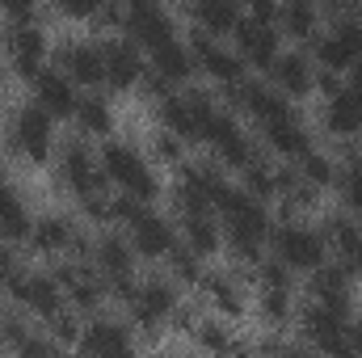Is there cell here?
Wrapping results in <instances>:
<instances>
[{
  "mask_svg": "<svg viewBox=\"0 0 362 358\" xmlns=\"http://www.w3.org/2000/svg\"><path fill=\"white\" fill-rule=\"evenodd\" d=\"M274 85L282 93H291V97L308 93L312 89V68H308V59H303V55H282V59H274Z\"/></svg>",
  "mask_w": 362,
  "mask_h": 358,
  "instance_id": "obj_19",
  "label": "cell"
},
{
  "mask_svg": "<svg viewBox=\"0 0 362 358\" xmlns=\"http://www.w3.org/2000/svg\"><path fill=\"white\" fill-rule=\"evenodd\" d=\"M236 38H240V51L249 64L257 68H274V55H278V34H274L270 21H257L249 17L245 25H236Z\"/></svg>",
  "mask_w": 362,
  "mask_h": 358,
  "instance_id": "obj_7",
  "label": "cell"
},
{
  "mask_svg": "<svg viewBox=\"0 0 362 358\" xmlns=\"http://www.w3.org/2000/svg\"><path fill=\"white\" fill-rule=\"evenodd\" d=\"M299 161H303V178L308 181H329V161L325 156H316V152H299Z\"/></svg>",
  "mask_w": 362,
  "mask_h": 358,
  "instance_id": "obj_39",
  "label": "cell"
},
{
  "mask_svg": "<svg viewBox=\"0 0 362 358\" xmlns=\"http://www.w3.org/2000/svg\"><path fill=\"white\" fill-rule=\"evenodd\" d=\"M30 4H34V0H0V8H8L13 17H25V13H30Z\"/></svg>",
  "mask_w": 362,
  "mask_h": 358,
  "instance_id": "obj_46",
  "label": "cell"
},
{
  "mask_svg": "<svg viewBox=\"0 0 362 358\" xmlns=\"http://www.w3.org/2000/svg\"><path fill=\"white\" fill-rule=\"evenodd\" d=\"M76 118H81L85 131H105V127H110V110H105V101H97V97H81V101H76Z\"/></svg>",
  "mask_w": 362,
  "mask_h": 358,
  "instance_id": "obj_31",
  "label": "cell"
},
{
  "mask_svg": "<svg viewBox=\"0 0 362 358\" xmlns=\"http://www.w3.org/2000/svg\"><path fill=\"white\" fill-rule=\"evenodd\" d=\"M156 148H160V156H165V161H177V152H181V144H177V139H169V135H165Z\"/></svg>",
  "mask_w": 362,
  "mask_h": 358,
  "instance_id": "obj_47",
  "label": "cell"
},
{
  "mask_svg": "<svg viewBox=\"0 0 362 358\" xmlns=\"http://www.w3.org/2000/svg\"><path fill=\"white\" fill-rule=\"evenodd\" d=\"M278 21H282L291 34L308 38V34H312V21H316V13H312V4H308V0H291V4H282V8H278Z\"/></svg>",
  "mask_w": 362,
  "mask_h": 358,
  "instance_id": "obj_30",
  "label": "cell"
},
{
  "mask_svg": "<svg viewBox=\"0 0 362 358\" xmlns=\"http://www.w3.org/2000/svg\"><path fill=\"white\" fill-rule=\"evenodd\" d=\"M198 4V21L206 25V30H236V21H240V8H236V0H194Z\"/></svg>",
  "mask_w": 362,
  "mask_h": 358,
  "instance_id": "obj_28",
  "label": "cell"
},
{
  "mask_svg": "<svg viewBox=\"0 0 362 358\" xmlns=\"http://www.w3.org/2000/svg\"><path fill=\"white\" fill-rule=\"evenodd\" d=\"M333 38H337V47H341L350 59H358L362 55V25L354 21V17H341L337 30H333Z\"/></svg>",
  "mask_w": 362,
  "mask_h": 358,
  "instance_id": "obj_32",
  "label": "cell"
},
{
  "mask_svg": "<svg viewBox=\"0 0 362 358\" xmlns=\"http://www.w3.org/2000/svg\"><path fill=\"white\" fill-rule=\"evenodd\" d=\"M101 59H105V81L114 89H131L139 81V72H144V59H139V51L131 42H110L101 51Z\"/></svg>",
  "mask_w": 362,
  "mask_h": 358,
  "instance_id": "obj_9",
  "label": "cell"
},
{
  "mask_svg": "<svg viewBox=\"0 0 362 358\" xmlns=\"http://www.w3.org/2000/svg\"><path fill=\"white\" fill-rule=\"evenodd\" d=\"M160 118H165V127H169L173 135H181V139H194V135H198L189 97H165V101H160Z\"/></svg>",
  "mask_w": 362,
  "mask_h": 358,
  "instance_id": "obj_25",
  "label": "cell"
},
{
  "mask_svg": "<svg viewBox=\"0 0 362 358\" xmlns=\"http://www.w3.org/2000/svg\"><path fill=\"white\" fill-rule=\"evenodd\" d=\"M127 30H131V34H135V42H144L148 51L173 38L169 17H165L152 0H131V8H127Z\"/></svg>",
  "mask_w": 362,
  "mask_h": 358,
  "instance_id": "obj_4",
  "label": "cell"
},
{
  "mask_svg": "<svg viewBox=\"0 0 362 358\" xmlns=\"http://www.w3.org/2000/svg\"><path fill=\"white\" fill-rule=\"evenodd\" d=\"M228 228H232V245L240 258H257V245L266 236V211L257 207V198H249L245 190H228L219 202Z\"/></svg>",
  "mask_w": 362,
  "mask_h": 358,
  "instance_id": "obj_1",
  "label": "cell"
},
{
  "mask_svg": "<svg viewBox=\"0 0 362 358\" xmlns=\"http://www.w3.org/2000/svg\"><path fill=\"white\" fill-rule=\"evenodd\" d=\"M131 232H135V249L148 253V258H160V253L173 249V232H169V224L156 219V215H148V211H135V215H131Z\"/></svg>",
  "mask_w": 362,
  "mask_h": 358,
  "instance_id": "obj_11",
  "label": "cell"
},
{
  "mask_svg": "<svg viewBox=\"0 0 362 358\" xmlns=\"http://www.w3.org/2000/svg\"><path fill=\"white\" fill-rule=\"evenodd\" d=\"M346 266H354V270H362V241L350 249V258H346Z\"/></svg>",
  "mask_w": 362,
  "mask_h": 358,
  "instance_id": "obj_50",
  "label": "cell"
},
{
  "mask_svg": "<svg viewBox=\"0 0 362 358\" xmlns=\"http://www.w3.org/2000/svg\"><path fill=\"white\" fill-rule=\"evenodd\" d=\"M34 245L47 249V253L68 249V245H72V228H68V219H42V224L34 228Z\"/></svg>",
  "mask_w": 362,
  "mask_h": 358,
  "instance_id": "obj_29",
  "label": "cell"
},
{
  "mask_svg": "<svg viewBox=\"0 0 362 358\" xmlns=\"http://www.w3.org/2000/svg\"><path fill=\"white\" fill-rule=\"evenodd\" d=\"M219 152H223V161H228V165H240V169L253 161V148H249V139H245V135H236V139H232V144H223Z\"/></svg>",
  "mask_w": 362,
  "mask_h": 358,
  "instance_id": "obj_36",
  "label": "cell"
},
{
  "mask_svg": "<svg viewBox=\"0 0 362 358\" xmlns=\"http://www.w3.org/2000/svg\"><path fill=\"white\" fill-rule=\"evenodd\" d=\"M64 173H68L72 190H76L81 198H97V194H101V173H97L93 156L81 148V144L68 148V156H64Z\"/></svg>",
  "mask_w": 362,
  "mask_h": 358,
  "instance_id": "obj_14",
  "label": "cell"
},
{
  "mask_svg": "<svg viewBox=\"0 0 362 358\" xmlns=\"http://www.w3.org/2000/svg\"><path fill=\"white\" fill-rule=\"evenodd\" d=\"M97 262H101V270L110 274V282L118 287V295H127L131 299V258H127V245L118 241V236H105L101 245H97Z\"/></svg>",
  "mask_w": 362,
  "mask_h": 358,
  "instance_id": "obj_15",
  "label": "cell"
},
{
  "mask_svg": "<svg viewBox=\"0 0 362 358\" xmlns=\"http://www.w3.org/2000/svg\"><path fill=\"white\" fill-rule=\"evenodd\" d=\"M59 8L72 13V17H89V13H101L105 8V0H59Z\"/></svg>",
  "mask_w": 362,
  "mask_h": 358,
  "instance_id": "obj_41",
  "label": "cell"
},
{
  "mask_svg": "<svg viewBox=\"0 0 362 358\" xmlns=\"http://www.w3.org/2000/svg\"><path fill=\"white\" fill-rule=\"evenodd\" d=\"M55 282L59 287H68V295L76 299V304H97L101 299V287H97V278H93L89 270H81V266H64L59 274H55Z\"/></svg>",
  "mask_w": 362,
  "mask_h": 358,
  "instance_id": "obj_26",
  "label": "cell"
},
{
  "mask_svg": "<svg viewBox=\"0 0 362 358\" xmlns=\"http://www.w3.org/2000/svg\"><path fill=\"white\" fill-rule=\"evenodd\" d=\"M350 89H358L362 93V55L350 64Z\"/></svg>",
  "mask_w": 362,
  "mask_h": 358,
  "instance_id": "obj_48",
  "label": "cell"
},
{
  "mask_svg": "<svg viewBox=\"0 0 362 358\" xmlns=\"http://www.w3.org/2000/svg\"><path fill=\"white\" fill-rule=\"evenodd\" d=\"M169 253H173V270H177L181 278H198V266H194V249H177V245H173Z\"/></svg>",
  "mask_w": 362,
  "mask_h": 358,
  "instance_id": "obj_40",
  "label": "cell"
},
{
  "mask_svg": "<svg viewBox=\"0 0 362 358\" xmlns=\"http://www.w3.org/2000/svg\"><path fill=\"white\" fill-rule=\"evenodd\" d=\"M329 236L337 241V249H341V258H350V249L362 241V232L354 224H346V219H329Z\"/></svg>",
  "mask_w": 362,
  "mask_h": 358,
  "instance_id": "obj_33",
  "label": "cell"
},
{
  "mask_svg": "<svg viewBox=\"0 0 362 358\" xmlns=\"http://www.w3.org/2000/svg\"><path fill=\"white\" fill-rule=\"evenodd\" d=\"M189 51L198 55V64H202V68H206L211 76H219V81H228V85H232V81H240V59H236L232 51H223V47H215V42H211L206 34H198Z\"/></svg>",
  "mask_w": 362,
  "mask_h": 358,
  "instance_id": "obj_16",
  "label": "cell"
},
{
  "mask_svg": "<svg viewBox=\"0 0 362 358\" xmlns=\"http://www.w3.org/2000/svg\"><path fill=\"white\" fill-rule=\"evenodd\" d=\"M13 139H17V148H21L30 161H47V148H51V114H47L42 105L21 110Z\"/></svg>",
  "mask_w": 362,
  "mask_h": 358,
  "instance_id": "obj_5",
  "label": "cell"
},
{
  "mask_svg": "<svg viewBox=\"0 0 362 358\" xmlns=\"http://www.w3.org/2000/svg\"><path fill=\"white\" fill-rule=\"evenodd\" d=\"M341 198H346L354 211H362V161H354V165L346 169V178H341Z\"/></svg>",
  "mask_w": 362,
  "mask_h": 358,
  "instance_id": "obj_34",
  "label": "cell"
},
{
  "mask_svg": "<svg viewBox=\"0 0 362 358\" xmlns=\"http://www.w3.org/2000/svg\"><path fill=\"white\" fill-rule=\"evenodd\" d=\"M185 241H189V249L194 253H211L215 249V219H211V211H185Z\"/></svg>",
  "mask_w": 362,
  "mask_h": 358,
  "instance_id": "obj_27",
  "label": "cell"
},
{
  "mask_svg": "<svg viewBox=\"0 0 362 358\" xmlns=\"http://www.w3.org/2000/svg\"><path fill=\"white\" fill-rule=\"evenodd\" d=\"M274 253H278V262L295 270H316L325 262V241L308 228H282V232H274Z\"/></svg>",
  "mask_w": 362,
  "mask_h": 358,
  "instance_id": "obj_3",
  "label": "cell"
},
{
  "mask_svg": "<svg viewBox=\"0 0 362 358\" xmlns=\"http://www.w3.org/2000/svg\"><path fill=\"white\" fill-rule=\"evenodd\" d=\"M325 118H329V127L341 131V135L362 131V93L350 89V85L337 89V93H329V110H325Z\"/></svg>",
  "mask_w": 362,
  "mask_h": 358,
  "instance_id": "obj_12",
  "label": "cell"
},
{
  "mask_svg": "<svg viewBox=\"0 0 362 358\" xmlns=\"http://www.w3.org/2000/svg\"><path fill=\"white\" fill-rule=\"evenodd\" d=\"M266 135H270V144L282 152V156H299V152H308V139H303V131H299V122H295L291 110L266 122Z\"/></svg>",
  "mask_w": 362,
  "mask_h": 358,
  "instance_id": "obj_20",
  "label": "cell"
},
{
  "mask_svg": "<svg viewBox=\"0 0 362 358\" xmlns=\"http://www.w3.org/2000/svg\"><path fill=\"white\" fill-rule=\"evenodd\" d=\"M249 17H257V21H278V8H274V0H249Z\"/></svg>",
  "mask_w": 362,
  "mask_h": 358,
  "instance_id": "obj_44",
  "label": "cell"
},
{
  "mask_svg": "<svg viewBox=\"0 0 362 358\" xmlns=\"http://www.w3.org/2000/svg\"><path fill=\"white\" fill-rule=\"evenodd\" d=\"M13 291H17V299L25 308H34L42 316H55L59 312V282L55 278H21Z\"/></svg>",
  "mask_w": 362,
  "mask_h": 358,
  "instance_id": "obj_17",
  "label": "cell"
},
{
  "mask_svg": "<svg viewBox=\"0 0 362 358\" xmlns=\"http://www.w3.org/2000/svg\"><path fill=\"white\" fill-rule=\"evenodd\" d=\"M81 350H89V354H127L131 337L118 325H89L81 333Z\"/></svg>",
  "mask_w": 362,
  "mask_h": 358,
  "instance_id": "obj_21",
  "label": "cell"
},
{
  "mask_svg": "<svg viewBox=\"0 0 362 358\" xmlns=\"http://www.w3.org/2000/svg\"><path fill=\"white\" fill-rule=\"evenodd\" d=\"M101 169H105V178L118 181L131 198H139V202H148L152 194H156V181L148 173V165L131 152V148H122V144H105V152H101Z\"/></svg>",
  "mask_w": 362,
  "mask_h": 358,
  "instance_id": "obj_2",
  "label": "cell"
},
{
  "mask_svg": "<svg viewBox=\"0 0 362 358\" xmlns=\"http://www.w3.org/2000/svg\"><path fill=\"white\" fill-rule=\"evenodd\" d=\"M346 350L350 354H362V325H354V329L346 325Z\"/></svg>",
  "mask_w": 362,
  "mask_h": 358,
  "instance_id": "obj_45",
  "label": "cell"
},
{
  "mask_svg": "<svg viewBox=\"0 0 362 358\" xmlns=\"http://www.w3.org/2000/svg\"><path fill=\"white\" fill-rule=\"evenodd\" d=\"M303 329L320 350H346V312H337L329 304H316L303 316Z\"/></svg>",
  "mask_w": 362,
  "mask_h": 358,
  "instance_id": "obj_6",
  "label": "cell"
},
{
  "mask_svg": "<svg viewBox=\"0 0 362 358\" xmlns=\"http://www.w3.org/2000/svg\"><path fill=\"white\" fill-rule=\"evenodd\" d=\"M4 42H8V51H13V64H17V72H25V76H38V64H42V55H47V42H42V34L34 30V25H13L8 34H4Z\"/></svg>",
  "mask_w": 362,
  "mask_h": 358,
  "instance_id": "obj_8",
  "label": "cell"
},
{
  "mask_svg": "<svg viewBox=\"0 0 362 358\" xmlns=\"http://www.w3.org/2000/svg\"><path fill=\"white\" fill-rule=\"evenodd\" d=\"M312 295H316V304H329V308L346 312V308H350V295H346V270H320L316 266Z\"/></svg>",
  "mask_w": 362,
  "mask_h": 358,
  "instance_id": "obj_22",
  "label": "cell"
},
{
  "mask_svg": "<svg viewBox=\"0 0 362 358\" xmlns=\"http://www.w3.org/2000/svg\"><path fill=\"white\" fill-rule=\"evenodd\" d=\"M262 282L266 287H286V262H266L262 266Z\"/></svg>",
  "mask_w": 362,
  "mask_h": 358,
  "instance_id": "obj_42",
  "label": "cell"
},
{
  "mask_svg": "<svg viewBox=\"0 0 362 358\" xmlns=\"http://www.w3.org/2000/svg\"><path fill=\"white\" fill-rule=\"evenodd\" d=\"M202 342H206V346H232V342H228L219 329H206V333H202Z\"/></svg>",
  "mask_w": 362,
  "mask_h": 358,
  "instance_id": "obj_49",
  "label": "cell"
},
{
  "mask_svg": "<svg viewBox=\"0 0 362 358\" xmlns=\"http://www.w3.org/2000/svg\"><path fill=\"white\" fill-rule=\"evenodd\" d=\"M262 308H266V316H270V321H282V316H286V287H266Z\"/></svg>",
  "mask_w": 362,
  "mask_h": 358,
  "instance_id": "obj_37",
  "label": "cell"
},
{
  "mask_svg": "<svg viewBox=\"0 0 362 358\" xmlns=\"http://www.w3.org/2000/svg\"><path fill=\"white\" fill-rule=\"evenodd\" d=\"M245 173H249V190H253L257 198L274 194V178L266 173V169H262V165H257V161H249V165H245Z\"/></svg>",
  "mask_w": 362,
  "mask_h": 358,
  "instance_id": "obj_38",
  "label": "cell"
},
{
  "mask_svg": "<svg viewBox=\"0 0 362 358\" xmlns=\"http://www.w3.org/2000/svg\"><path fill=\"white\" fill-rule=\"evenodd\" d=\"M59 64H64L68 81H81V85H101L105 81V59L93 47H64Z\"/></svg>",
  "mask_w": 362,
  "mask_h": 358,
  "instance_id": "obj_13",
  "label": "cell"
},
{
  "mask_svg": "<svg viewBox=\"0 0 362 358\" xmlns=\"http://www.w3.org/2000/svg\"><path fill=\"white\" fill-rule=\"evenodd\" d=\"M0 236H4V232H0Z\"/></svg>",
  "mask_w": 362,
  "mask_h": 358,
  "instance_id": "obj_51",
  "label": "cell"
},
{
  "mask_svg": "<svg viewBox=\"0 0 362 358\" xmlns=\"http://www.w3.org/2000/svg\"><path fill=\"white\" fill-rule=\"evenodd\" d=\"M206 291H211V299H215L223 312H232V316L240 312V299H236V291H232V282H228V278H211V282H206Z\"/></svg>",
  "mask_w": 362,
  "mask_h": 358,
  "instance_id": "obj_35",
  "label": "cell"
},
{
  "mask_svg": "<svg viewBox=\"0 0 362 358\" xmlns=\"http://www.w3.org/2000/svg\"><path fill=\"white\" fill-rule=\"evenodd\" d=\"M0 232L4 236H30V215H25V202L13 194V185H0Z\"/></svg>",
  "mask_w": 362,
  "mask_h": 358,
  "instance_id": "obj_24",
  "label": "cell"
},
{
  "mask_svg": "<svg viewBox=\"0 0 362 358\" xmlns=\"http://www.w3.org/2000/svg\"><path fill=\"white\" fill-rule=\"evenodd\" d=\"M152 64H156V72H160L165 81H185V76H189V68H194L189 51L177 47L173 38H169V42H160V47H152Z\"/></svg>",
  "mask_w": 362,
  "mask_h": 358,
  "instance_id": "obj_23",
  "label": "cell"
},
{
  "mask_svg": "<svg viewBox=\"0 0 362 358\" xmlns=\"http://www.w3.org/2000/svg\"><path fill=\"white\" fill-rule=\"evenodd\" d=\"M34 97L47 114H76V93H72V81L59 76V72H38L34 76Z\"/></svg>",
  "mask_w": 362,
  "mask_h": 358,
  "instance_id": "obj_10",
  "label": "cell"
},
{
  "mask_svg": "<svg viewBox=\"0 0 362 358\" xmlns=\"http://www.w3.org/2000/svg\"><path fill=\"white\" fill-rule=\"evenodd\" d=\"M17 282H21V270H17V262H13V258H0V287H8V291H13Z\"/></svg>",
  "mask_w": 362,
  "mask_h": 358,
  "instance_id": "obj_43",
  "label": "cell"
},
{
  "mask_svg": "<svg viewBox=\"0 0 362 358\" xmlns=\"http://www.w3.org/2000/svg\"><path fill=\"white\" fill-rule=\"evenodd\" d=\"M131 304H135V316H139V321L156 325L160 316H169V312H173V291H169L165 282H148V287L131 291Z\"/></svg>",
  "mask_w": 362,
  "mask_h": 358,
  "instance_id": "obj_18",
  "label": "cell"
}]
</instances>
